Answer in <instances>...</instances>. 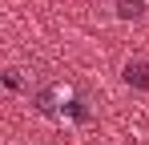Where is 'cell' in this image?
Here are the masks:
<instances>
[{
    "label": "cell",
    "instance_id": "1",
    "mask_svg": "<svg viewBox=\"0 0 149 145\" xmlns=\"http://www.w3.org/2000/svg\"><path fill=\"white\" fill-rule=\"evenodd\" d=\"M121 81L129 85V89H137V93H149V61H125L121 69Z\"/></svg>",
    "mask_w": 149,
    "mask_h": 145
},
{
    "label": "cell",
    "instance_id": "2",
    "mask_svg": "<svg viewBox=\"0 0 149 145\" xmlns=\"http://www.w3.org/2000/svg\"><path fill=\"white\" fill-rule=\"evenodd\" d=\"M145 0H117V4H113V16H117V20L121 24H133V20H141V16H145Z\"/></svg>",
    "mask_w": 149,
    "mask_h": 145
}]
</instances>
